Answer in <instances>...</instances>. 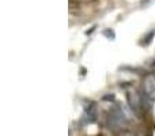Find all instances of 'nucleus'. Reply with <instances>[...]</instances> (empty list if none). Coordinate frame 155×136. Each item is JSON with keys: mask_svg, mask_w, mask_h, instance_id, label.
Masks as SVG:
<instances>
[{"mask_svg": "<svg viewBox=\"0 0 155 136\" xmlns=\"http://www.w3.org/2000/svg\"><path fill=\"white\" fill-rule=\"evenodd\" d=\"M113 98H114V95H113V94H110V95H105L104 97V101H113Z\"/></svg>", "mask_w": 155, "mask_h": 136, "instance_id": "7ed1b4c3", "label": "nucleus"}, {"mask_svg": "<svg viewBox=\"0 0 155 136\" xmlns=\"http://www.w3.org/2000/svg\"><path fill=\"white\" fill-rule=\"evenodd\" d=\"M104 35H105L106 38H110L112 41L114 40V37H116V35H114V32H113L112 29H105V30H104Z\"/></svg>", "mask_w": 155, "mask_h": 136, "instance_id": "f03ea898", "label": "nucleus"}, {"mask_svg": "<svg viewBox=\"0 0 155 136\" xmlns=\"http://www.w3.org/2000/svg\"><path fill=\"white\" fill-rule=\"evenodd\" d=\"M144 94L150 99H155V78L150 76L144 82Z\"/></svg>", "mask_w": 155, "mask_h": 136, "instance_id": "f257e3e1", "label": "nucleus"}]
</instances>
